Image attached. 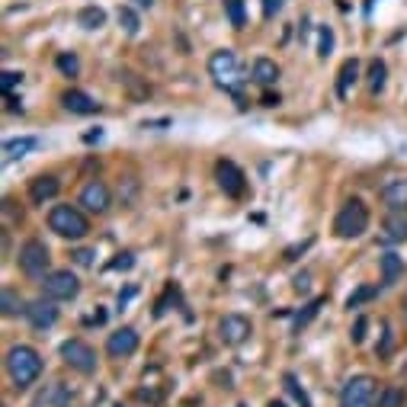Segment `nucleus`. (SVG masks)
Here are the masks:
<instances>
[{"instance_id": "nucleus-1", "label": "nucleus", "mask_w": 407, "mask_h": 407, "mask_svg": "<svg viewBox=\"0 0 407 407\" xmlns=\"http://www.w3.org/2000/svg\"><path fill=\"white\" fill-rule=\"evenodd\" d=\"M4 362H7V375H10V382H13V388H29V385H36V378L42 375V369H46V362H42L39 350L26 347V343L10 347Z\"/></svg>"}, {"instance_id": "nucleus-2", "label": "nucleus", "mask_w": 407, "mask_h": 407, "mask_svg": "<svg viewBox=\"0 0 407 407\" xmlns=\"http://www.w3.org/2000/svg\"><path fill=\"white\" fill-rule=\"evenodd\" d=\"M366 231H369V205L362 202L359 196L347 199L340 205L337 219H333V234L343 237V241H353V237H362Z\"/></svg>"}, {"instance_id": "nucleus-3", "label": "nucleus", "mask_w": 407, "mask_h": 407, "mask_svg": "<svg viewBox=\"0 0 407 407\" xmlns=\"http://www.w3.org/2000/svg\"><path fill=\"white\" fill-rule=\"evenodd\" d=\"M48 228H52L58 237L81 241V237L90 234V219H87L77 205L64 202V205H52V212H48Z\"/></svg>"}, {"instance_id": "nucleus-4", "label": "nucleus", "mask_w": 407, "mask_h": 407, "mask_svg": "<svg viewBox=\"0 0 407 407\" xmlns=\"http://www.w3.org/2000/svg\"><path fill=\"white\" fill-rule=\"evenodd\" d=\"M209 74L212 81L219 83L221 90L228 93H241V61H237V55L231 52V48H219V52L209 58Z\"/></svg>"}, {"instance_id": "nucleus-5", "label": "nucleus", "mask_w": 407, "mask_h": 407, "mask_svg": "<svg viewBox=\"0 0 407 407\" xmlns=\"http://www.w3.org/2000/svg\"><path fill=\"white\" fill-rule=\"evenodd\" d=\"M16 260H20V270H23L29 280H46L48 263H52V254H48V247L39 241V237H29V241L20 247Z\"/></svg>"}, {"instance_id": "nucleus-6", "label": "nucleus", "mask_w": 407, "mask_h": 407, "mask_svg": "<svg viewBox=\"0 0 407 407\" xmlns=\"http://www.w3.org/2000/svg\"><path fill=\"white\" fill-rule=\"evenodd\" d=\"M61 359L68 362L71 369L83 372V375H90V372H97V350L90 347V343H83V340H64L61 343Z\"/></svg>"}, {"instance_id": "nucleus-7", "label": "nucleus", "mask_w": 407, "mask_h": 407, "mask_svg": "<svg viewBox=\"0 0 407 407\" xmlns=\"http://www.w3.org/2000/svg\"><path fill=\"white\" fill-rule=\"evenodd\" d=\"M42 292L48 295V298H55V302H71V298H77V292H81V282H77V276L71 270H52L42 280Z\"/></svg>"}, {"instance_id": "nucleus-8", "label": "nucleus", "mask_w": 407, "mask_h": 407, "mask_svg": "<svg viewBox=\"0 0 407 407\" xmlns=\"http://www.w3.org/2000/svg\"><path fill=\"white\" fill-rule=\"evenodd\" d=\"M372 401H375V378L372 375H356L343 385L340 407H372Z\"/></svg>"}, {"instance_id": "nucleus-9", "label": "nucleus", "mask_w": 407, "mask_h": 407, "mask_svg": "<svg viewBox=\"0 0 407 407\" xmlns=\"http://www.w3.org/2000/svg\"><path fill=\"white\" fill-rule=\"evenodd\" d=\"M77 205H83V209L93 212V215H103V212H109V205H113V193H109V186H106L103 180H90L81 189Z\"/></svg>"}, {"instance_id": "nucleus-10", "label": "nucleus", "mask_w": 407, "mask_h": 407, "mask_svg": "<svg viewBox=\"0 0 407 407\" xmlns=\"http://www.w3.org/2000/svg\"><path fill=\"white\" fill-rule=\"evenodd\" d=\"M250 333H254V324L244 315H225L219 321V337L225 347H241Z\"/></svg>"}, {"instance_id": "nucleus-11", "label": "nucleus", "mask_w": 407, "mask_h": 407, "mask_svg": "<svg viewBox=\"0 0 407 407\" xmlns=\"http://www.w3.org/2000/svg\"><path fill=\"white\" fill-rule=\"evenodd\" d=\"M215 180H219V186H221V193L225 196H231V199H237L244 193V170L234 160H219L215 164Z\"/></svg>"}, {"instance_id": "nucleus-12", "label": "nucleus", "mask_w": 407, "mask_h": 407, "mask_svg": "<svg viewBox=\"0 0 407 407\" xmlns=\"http://www.w3.org/2000/svg\"><path fill=\"white\" fill-rule=\"evenodd\" d=\"M26 321H29L36 331H48V327H55V321H58V305H55V298H36V302L26 305Z\"/></svg>"}, {"instance_id": "nucleus-13", "label": "nucleus", "mask_w": 407, "mask_h": 407, "mask_svg": "<svg viewBox=\"0 0 407 407\" xmlns=\"http://www.w3.org/2000/svg\"><path fill=\"white\" fill-rule=\"evenodd\" d=\"M138 331L135 327H119L116 333H109V340H106V353L113 356V359H128V356H135L138 350Z\"/></svg>"}, {"instance_id": "nucleus-14", "label": "nucleus", "mask_w": 407, "mask_h": 407, "mask_svg": "<svg viewBox=\"0 0 407 407\" xmlns=\"http://www.w3.org/2000/svg\"><path fill=\"white\" fill-rule=\"evenodd\" d=\"M58 189H61V180L55 174H39L29 180V202L32 205H46L52 202L55 196H58Z\"/></svg>"}, {"instance_id": "nucleus-15", "label": "nucleus", "mask_w": 407, "mask_h": 407, "mask_svg": "<svg viewBox=\"0 0 407 407\" xmlns=\"http://www.w3.org/2000/svg\"><path fill=\"white\" fill-rule=\"evenodd\" d=\"M378 196H382L385 205H392L398 212L401 205H407V177H388L378 189Z\"/></svg>"}, {"instance_id": "nucleus-16", "label": "nucleus", "mask_w": 407, "mask_h": 407, "mask_svg": "<svg viewBox=\"0 0 407 407\" xmlns=\"http://www.w3.org/2000/svg\"><path fill=\"white\" fill-rule=\"evenodd\" d=\"M61 103H64V109H71V113H77V116H93L99 109L97 99L87 97L83 90H64L61 93Z\"/></svg>"}, {"instance_id": "nucleus-17", "label": "nucleus", "mask_w": 407, "mask_h": 407, "mask_svg": "<svg viewBox=\"0 0 407 407\" xmlns=\"http://www.w3.org/2000/svg\"><path fill=\"white\" fill-rule=\"evenodd\" d=\"M356 81H359V61L347 58V61H343V68H340V74H337V97L347 99L350 90L356 87Z\"/></svg>"}, {"instance_id": "nucleus-18", "label": "nucleus", "mask_w": 407, "mask_h": 407, "mask_svg": "<svg viewBox=\"0 0 407 407\" xmlns=\"http://www.w3.org/2000/svg\"><path fill=\"white\" fill-rule=\"evenodd\" d=\"M254 81L263 83V87H270V83L280 81V64L273 58H256L254 61Z\"/></svg>"}, {"instance_id": "nucleus-19", "label": "nucleus", "mask_w": 407, "mask_h": 407, "mask_svg": "<svg viewBox=\"0 0 407 407\" xmlns=\"http://www.w3.org/2000/svg\"><path fill=\"white\" fill-rule=\"evenodd\" d=\"M404 273V260L398 254H385L382 256V286H394Z\"/></svg>"}, {"instance_id": "nucleus-20", "label": "nucleus", "mask_w": 407, "mask_h": 407, "mask_svg": "<svg viewBox=\"0 0 407 407\" xmlns=\"http://www.w3.org/2000/svg\"><path fill=\"white\" fill-rule=\"evenodd\" d=\"M382 228H385V237H388V241H407V219L401 212H392Z\"/></svg>"}, {"instance_id": "nucleus-21", "label": "nucleus", "mask_w": 407, "mask_h": 407, "mask_svg": "<svg viewBox=\"0 0 407 407\" xmlns=\"http://www.w3.org/2000/svg\"><path fill=\"white\" fill-rule=\"evenodd\" d=\"M0 311L7 317H13V315H20V311H26V302L10 286H4V292H0Z\"/></svg>"}, {"instance_id": "nucleus-22", "label": "nucleus", "mask_w": 407, "mask_h": 407, "mask_svg": "<svg viewBox=\"0 0 407 407\" xmlns=\"http://www.w3.org/2000/svg\"><path fill=\"white\" fill-rule=\"evenodd\" d=\"M36 144H39L36 138H10V142L4 144V154H7L10 160H16V158H23V154H29Z\"/></svg>"}, {"instance_id": "nucleus-23", "label": "nucleus", "mask_w": 407, "mask_h": 407, "mask_svg": "<svg viewBox=\"0 0 407 407\" xmlns=\"http://www.w3.org/2000/svg\"><path fill=\"white\" fill-rule=\"evenodd\" d=\"M225 13H228V23L234 29H244L247 26V10H244V0H225Z\"/></svg>"}, {"instance_id": "nucleus-24", "label": "nucleus", "mask_w": 407, "mask_h": 407, "mask_svg": "<svg viewBox=\"0 0 407 407\" xmlns=\"http://www.w3.org/2000/svg\"><path fill=\"white\" fill-rule=\"evenodd\" d=\"M385 81H388V68H385L382 58H375L369 64V90L372 93H382L385 90Z\"/></svg>"}, {"instance_id": "nucleus-25", "label": "nucleus", "mask_w": 407, "mask_h": 407, "mask_svg": "<svg viewBox=\"0 0 407 407\" xmlns=\"http://www.w3.org/2000/svg\"><path fill=\"white\" fill-rule=\"evenodd\" d=\"M77 23H81L83 29H99V26L106 23V13L99 7H83L81 13H77Z\"/></svg>"}, {"instance_id": "nucleus-26", "label": "nucleus", "mask_w": 407, "mask_h": 407, "mask_svg": "<svg viewBox=\"0 0 407 407\" xmlns=\"http://www.w3.org/2000/svg\"><path fill=\"white\" fill-rule=\"evenodd\" d=\"M375 407H404V392H401L398 385H385Z\"/></svg>"}, {"instance_id": "nucleus-27", "label": "nucleus", "mask_w": 407, "mask_h": 407, "mask_svg": "<svg viewBox=\"0 0 407 407\" xmlns=\"http://www.w3.org/2000/svg\"><path fill=\"white\" fill-rule=\"evenodd\" d=\"M375 295H378V286H359V289H356V292L347 298V308H350V311H353V308H362V305L372 302Z\"/></svg>"}, {"instance_id": "nucleus-28", "label": "nucleus", "mask_w": 407, "mask_h": 407, "mask_svg": "<svg viewBox=\"0 0 407 407\" xmlns=\"http://www.w3.org/2000/svg\"><path fill=\"white\" fill-rule=\"evenodd\" d=\"M324 305H327V298H315V302L305 305V311H298V315H295V331H302L311 317H317V311L324 308Z\"/></svg>"}, {"instance_id": "nucleus-29", "label": "nucleus", "mask_w": 407, "mask_h": 407, "mask_svg": "<svg viewBox=\"0 0 407 407\" xmlns=\"http://www.w3.org/2000/svg\"><path fill=\"white\" fill-rule=\"evenodd\" d=\"M55 64H58V71L64 77H77V74H81V61H77V55H71V52H61L58 58H55Z\"/></svg>"}, {"instance_id": "nucleus-30", "label": "nucleus", "mask_w": 407, "mask_h": 407, "mask_svg": "<svg viewBox=\"0 0 407 407\" xmlns=\"http://www.w3.org/2000/svg\"><path fill=\"white\" fill-rule=\"evenodd\" d=\"M119 196H122V202H125V205L135 202V196H138V180L132 174L119 177Z\"/></svg>"}, {"instance_id": "nucleus-31", "label": "nucleus", "mask_w": 407, "mask_h": 407, "mask_svg": "<svg viewBox=\"0 0 407 407\" xmlns=\"http://www.w3.org/2000/svg\"><path fill=\"white\" fill-rule=\"evenodd\" d=\"M116 16H119V26H122V29H125L128 36H135L138 26H142V23H138V13H135V10H132V7H119V13H116Z\"/></svg>"}, {"instance_id": "nucleus-32", "label": "nucleus", "mask_w": 407, "mask_h": 407, "mask_svg": "<svg viewBox=\"0 0 407 407\" xmlns=\"http://www.w3.org/2000/svg\"><path fill=\"white\" fill-rule=\"evenodd\" d=\"M382 347H375V353H378V359H388V356H392V350H394V333H392V324H388V321H385L382 324Z\"/></svg>"}, {"instance_id": "nucleus-33", "label": "nucleus", "mask_w": 407, "mask_h": 407, "mask_svg": "<svg viewBox=\"0 0 407 407\" xmlns=\"http://www.w3.org/2000/svg\"><path fill=\"white\" fill-rule=\"evenodd\" d=\"M366 331H369V317L359 315L356 317V324H353V331H350V340H353V343H362V340H366Z\"/></svg>"}, {"instance_id": "nucleus-34", "label": "nucleus", "mask_w": 407, "mask_h": 407, "mask_svg": "<svg viewBox=\"0 0 407 407\" xmlns=\"http://www.w3.org/2000/svg\"><path fill=\"white\" fill-rule=\"evenodd\" d=\"M286 385H289V392L295 394V401H298V404H302V407H311L308 394H305L302 388H298V382H295V375H286Z\"/></svg>"}, {"instance_id": "nucleus-35", "label": "nucleus", "mask_w": 407, "mask_h": 407, "mask_svg": "<svg viewBox=\"0 0 407 407\" xmlns=\"http://www.w3.org/2000/svg\"><path fill=\"white\" fill-rule=\"evenodd\" d=\"M331 48H333V32H331V26H321V58H327L331 55Z\"/></svg>"}, {"instance_id": "nucleus-36", "label": "nucleus", "mask_w": 407, "mask_h": 407, "mask_svg": "<svg viewBox=\"0 0 407 407\" xmlns=\"http://www.w3.org/2000/svg\"><path fill=\"white\" fill-rule=\"evenodd\" d=\"M93 256H97V250L81 247V250H74V254H71V260H74L77 266H93Z\"/></svg>"}, {"instance_id": "nucleus-37", "label": "nucleus", "mask_w": 407, "mask_h": 407, "mask_svg": "<svg viewBox=\"0 0 407 407\" xmlns=\"http://www.w3.org/2000/svg\"><path fill=\"white\" fill-rule=\"evenodd\" d=\"M20 81H23V74H20V71H4V81H0V83H4V93H10Z\"/></svg>"}, {"instance_id": "nucleus-38", "label": "nucleus", "mask_w": 407, "mask_h": 407, "mask_svg": "<svg viewBox=\"0 0 407 407\" xmlns=\"http://www.w3.org/2000/svg\"><path fill=\"white\" fill-rule=\"evenodd\" d=\"M132 263H135V260H132V254H119V260H113V263H109V270H132Z\"/></svg>"}, {"instance_id": "nucleus-39", "label": "nucleus", "mask_w": 407, "mask_h": 407, "mask_svg": "<svg viewBox=\"0 0 407 407\" xmlns=\"http://www.w3.org/2000/svg\"><path fill=\"white\" fill-rule=\"evenodd\" d=\"M311 244H315V241H311V237H308V241H305V244H295V247H289V250H286V260H298V254H305V250H308Z\"/></svg>"}, {"instance_id": "nucleus-40", "label": "nucleus", "mask_w": 407, "mask_h": 407, "mask_svg": "<svg viewBox=\"0 0 407 407\" xmlns=\"http://www.w3.org/2000/svg\"><path fill=\"white\" fill-rule=\"evenodd\" d=\"M308 286H311V276H308V273L295 276V289H298V292H308Z\"/></svg>"}, {"instance_id": "nucleus-41", "label": "nucleus", "mask_w": 407, "mask_h": 407, "mask_svg": "<svg viewBox=\"0 0 407 407\" xmlns=\"http://www.w3.org/2000/svg\"><path fill=\"white\" fill-rule=\"evenodd\" d=\"M280 7H282V0H266V4H263V13H266V16H273Z\"/></svg>"}, {"instance_id": "nucleus-42", "label": "nucleus", "mask_w": 407, "mask_h": 407, "mask_svg": "<svg viewBox=\"0 0 407 407\" xmlns=\"http://www.w3.org/2000/svg\"><path fill=\"white\" fill-rule=\"evenodd\" d=\"M263 106H280V93H263Z\"/></svg>"}, {"instance_id": "nucleus-43", "label": "nucleus", "mask_w": 407, "mask_h": 407, "mask_svg": "<svg viewBox=\"0 0 407 407\" xmlns=\"http://www.w3.org/2000/svg\"><path fill=\"white\" fill-rule=\"evenodd\" d=\"M99 138H103V132H99V128H97V132H87V135H83V142H87V144H93V142H99Z\"/></svg>"}, {"instance_id": "nucleus-44", "label": "nucleus", "mask_w": 407, "mask_h": 407, "mask_svg": "<svg viewBox=\"0 0 407 407\" xmlns=\"http://www.w3.org/2000/svg\"><path fill=\"white\" fill-rule=\"evenodd\" d=\"M135 292H138L135 286H132V289H125V292H119V305H125V302H128V298H132V295H135Z\"/></svg>"}, {"instance_id": "nucleus-45", "label": "nucleus", "mask_w": 407, "mask_h": 407, "mask_svg": "<svg viewBox=\"0 0 407 407\" xmlns=\"http://www.w3.org/2000/svg\"><path fill=\"white\" fill-rule=\"evenodd\" d=\"M135 4H138V7H151L154 0H135Z\"/></svg>"}, {"instance_id": "nucleus-46", "label": "nucleus", "mask_w": 407, "mask_h": 407, "mask_svg": "<svg viewBox=\"0 0 407 407\" xmlns=\"http://www.w3.org/2000/svg\"><path fill=\"white\" fill-rule=\"evenodd\" d=\"M266 407H286V404H282V401H270V404H266Z\"/></svg>"}, {"instance_id": "nucleus-47", "label": "nucleus", "mask_w": 407, "mask_h": 407, "mask_svg": "<svg viewBox=\"0 0 407 407\" xmlns=\"http://www.w3.org/2000/svg\"><path fill=\"white\" fill-rule=\"evenodd\" d=\"M401 308H404V317H407V295H404V305H401Z\"/></svg>"}, {"instance_id": "nucleus-48", "label": "nucleus", "mask_w": 407, "mask_h": 407, "mask_svg": "<svg viewBox=\"0 0 407 407\" xmlns=\"http://www.w3.org/2000/svg\"><path fill=\"white\" fill-rule=\"evenodd\" d=\"M372 4H375V0H366V7H372Z\"/></svg>"}, {"instance_id": "nucleus-49", "label": "nucleus", "mask_w": 407, "mask_h": 407, "mask_svg": "<svg viewBox=\"0 0 407 407\" xmlns=\"http://www.w3.org/2000/svg\"><path fill=\"white\" fill-rule=\"evenodd\" d=\"M237 407H250V404H237Z\"/></svg>"}]
</instances>
